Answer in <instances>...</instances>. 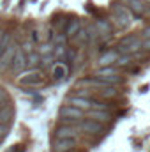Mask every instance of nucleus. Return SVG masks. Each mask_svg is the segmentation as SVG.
Masks as SVG:
<instances>
[{
    "instance_id": "1",
    "label": "nucleus",
    "mask_w": 150,
    "mask_h": 152,
    "mask_svg": "<svg viewBox=\"0 0 150 152\" xmlns=\"http://www.w3.org/2000/svg\"><path fill=\"white\" fill-rule=\"evenodd\" d=\"M134 14L125 5H113L111 7V20L118 28H127L133 21Z\"/></svg>"
},
{
    "instance_id": "2",
    "label": "nucleus",
    "mask_w": 150,
    "mask_h": 152,
    "mask_svg": "<svg viewBox=\"0 0 150 152\" xmlns=\"http://www.w3.org/2000/svg\"><path fill=\"white\" fill-rule=\"evenodd\" d=\"M44 81H46L44 75L39 69L27 71L25 75H21L18 78V85H25V87H39V85H44Z\"/></svg>"
},
{
    "instance_id": "3",
    "label": "nucleus",
    "mask_w": 150,
    "mask_h": 152,
    "mask_svg": "<svg viewBox=\"0 0 150 152\" xmlns=\"http://www.w3.org/2000/svg\"><path fill=\"white\" fill-rule=\"evenodd\" d=\"M120 4L125 5V7L134 14V18H143V16H147L150 12L143 0H120Z\"/></svg>"
},
{
    "instance_id": "4",
    "label": "nucleus",
    "mask_w": 150,
    "mask_h": 152,
    "mask_svg": "<svg viewBox=\"0 0 150 152\" xmlns=\"http://www.w3.org/2000/svg\"><path fill=\"white\" fill-rule=\"evenodd\" d=\"M78 129L83 131V133H90V134H97V133H103L104 131V124L94 120V118H83L78 122Z\"/></svg>"
},
{
    "instance_id": "5",
    "label": "nucleus",
    "mask_w": 150,
    "mask_h": 152,
    "mask_svg": "<svg viewBox=\"0 0 150 152\" xmlns=\"http://www.w3.org/2000/svg\"><path fill=\"white\" fill-rule=\"evenodd\" d=\"M18 50H20V44H18L16 41H12V42L9 44V48L5 50V53L0 57V71H5L7 67H11L12 58H14V55H16Z\"/></svg>"
},
{
    "instance_id": "6",
    "label": "nucleus",
    "mask_w": 150,
    "mask_h": 152,
    "mask_svg": "<svg viewBox=\"0 0 150 152\" xmlns=\"http://www.w3.org/2000/svg\"><path fill=\"white\" fill-rule=\"evenodd\" d=\"M28 67V58H27V53L23 51V50H18L16 51V55H14V58H12V64H11V71L12 73H21V71H25Z\"/></svg>"
},
{
    "instance_id": "7",
    "label": "nucleus",
    "mask_w": 150,
    "mask_h": 152,
    "mask_svg": "<svg viewBox=\"0 0 150 152\" xmlns=\"http://www.w3.org/2000/svg\"><path fill=\"white\" fill-rule=\"evenodd\" d=\"M78 134H79L78 126H62L60 124L55 129V138H73V140H76Z\"/></svg>"
},
{
    "instance_id": "8",
    "label": "nucleus",
    "mask_w": 150,
    "mask_h": 152,
    "mask_svg": "<svg viewBox=\"0 0 150 152\" xmlns=\"http://www.w3.org/2000/svg\"><path fill=\"white\" fill-rule=\"evenodd\" d=\"M76 147V140L73 138H55L53 140V152H67Z\"/></svg>"
},
{
    "instance_id": "9",
    "label": "nucleus",
    "mask_w": 150,
    "mask_h": 152,
    "mask_svg": "<svg viewBox=\"0 0 150 152\" xmlns=\"http://www.w3.org/2000/svg\"><path fill=\"white\" fill-rule=\"evenodd\" d=\"M67 75H69V67L66 62H55L51 66V78L53 80H64Z\"/></svg>"
},
{
    "instance_id": "10",
    "label": "nucleus",
    "mask_w": 150,
    "mask_h": 152,
    "mask_svg": "<svg viewBox=\"0 0 150 152\" xmlns=\"http://www.w3.org/2000/svg\"><path fill=\"white\" fill-rule=\"evenodd\" d=\"M58 113H60V117H69V118H78V120H79L81 117H85V110L67 104V106H62Z\"/></svg>"
},
{
    "instance_id": "11",
    "label": "nucleus",
    "mask_w": 150,
    "mask_h": 152,
    "mask_svg": "<svg viewBox=\"0 0 150 152\" xmlns=\"http://www.w3.org/2000/svg\"><path fill=\"white\" fill-rule=\"evenodd\" d=\"M67 104L76 106V108H81V110H92V101L87 99V97H79V96H71L67 97Z\"/></svg>"
},
{
    "instance_id": "12",
    "label": "nucleus",
    "mask_w": 150,
    "mask_h": 152,
    "mask_svg": "<svg viewBox=\"0 0 150 152\" xmlns=\"http://www.w3.org/2000/svg\"><path fill=\"white\" fill-rule=\"evenodd\" d=\"M118 57H120V53L117 51V50H108L106 53H103L101 57H99V64L104 67V66H115V62L118 60Z\"/></svg>"
},
{
    "instance_id": "13",
    "label": "nucleus",
    "mask_w": 150,
    "mask_h": 152,
    "mask_svg": "<svg viewBox=\"0 0 150 152\" xmlns=\"http://www.w3.org/2000/svg\"><path fill=\"white\" fill-rule=\"evenodd\" d=\"M87 115H88V118H94V120H97V122H101V124L110 122L113 118V115L110 113L108 110H90Z\"/></svg>"
},
{
    "instance_id": "14",
    "label": "nucleus",
    "mask_w": 150,
    "mask_h": 152,
    "mask_svg": "<svg viewBox=\"0 0 150 152\" xmlns=\"http://www.w3.org/2000/svg\"><path fill=\"white\" fill-rule=\"evenodd\" d=\"M83 28V23H81V20H71L67 25H66V36H67V39H74L76 34L79 32Z\"/></svg>"
},
{
    "instance_id": "15",
    "label": "nucleus",
    "mask_w": 150,
    "mask_h": 152,
    "mask_svg": "<svg viewBox=\"0 0 150 152\" xmlns=\"http://www.w3.org/2000/svg\"><path fill=\"white\" fill-rule=\"evenodd\" d=\"M94 25L97 27V30H99L101 37H104V36H111V34H113V27H111V23H110L108 20H97Z\"/></svg>"
},
{
    "instance_id": "16",
    "label": "nucleus",
    "mask_w": 150,
    "mask_h": 152,
    "mask_svg": "<svg viewBox=\"0 0 150 152\" xmlns=\"http://www.w3.org/2000/svg\"><path fill=\"white\" fill-rule=\"evenodd\" d=\"M12 118H14V108H12L11 104L4 106V108L0 110V124H5V126H9Z\"/></svg>"
},
{
    "instance_id": "17",
    "label": "nucleus",
    "mask_w": 150,
    "mask_h": 152,
    "mask_svg": "<svg viewBox=\"0 0 150 152\" xmlns=\"http://www.w3.org/2000/svg\"><path fill=\"white\" fill-rule=\"evenodd\" d=\"M74 42H78V46H85L87 42H90V37H88V32H87V28L83 27L78 34H76V37L73 39Z\"/></svg>"
},
{
    "instance_id": "18",
    "label": "nucleus",
    "mask_w": 150,
    "mask_h": 152,
    "mask_svg": "<svg viewBox=\"0 0 150 152\" xmlns=\"http://www.w3.org/2000/svg\"><path fill=\"white\" fill-rule=\"evenodd\" d=\"M101 99H113L117 96V88L115 87H106V88H99V94H97Z\"/></svg>"
},
{
    "instance_id": "19",
    "label": "nucleus",
    "mask_w": 150,
    "mask_h": 152,
    "mask_svg": "<svg viewBox=\"0 0 150 152\" xmlns=\"http://www.w3.org/2000/svg\"><path fill=\"white\" fill-rule=\"evenodd\" d=\"M111 75H118V67L115 66H104L101 69L95 71V76H111Z\"/></svg>"
},
{
    "instance_id": "20",
    "label": "nucleus",
    "mask_w": 150,
    "mask_h": 152,
    "mask_svg": "<svg viewBox=\"0 0 150 152\" xmlns=\"http://www.w3.org/2000/svg\"><path fill=\"white\" fill-rule=\"evenodd\" d=\"M85 28H87V32H88L90 41H97V39L101 37V34H99V30H97L95 25H85Z\"/></svg>"
},
{
    "instance_id": "21",
    "label": "nucleus",
    "mask_w": 150,
    "mask_h": 152,
    "mask_svg": "<svg viewBox=\"0 0 150 152\" xmlns=\"http://www.w3.org/2000/svg\"><path fill=\"white\" fill-rule=\"evenodd\" d=\"M11 42H12V36H11V34H5L4 39L0 41V57L5 53V50L9 48V44H11Z\"/></svg>"
},
{
    "instance_id": "22",
    "label": "nucleus",
    "mask_w": 150,
    "mask_h": 152,
    "mask_svg": "<svg viewBox=\"0 0 150 152\" xmlns=\"http://www.w3.org/2000/svg\"><path fill=\"white\" fill-rule=\"evenodd\" d=\"M53 48H55V44H53V42H50V44H48V42H44V44H41V46H39V53H41V55L53 53Z\"/></svg>"
},
{
    "instance_id": "23",
    "label": "nucleus",
    "mask_w": 150,
    "mask_h": 152,
    "mask_svg": "<svg viewBox=\"0 0 150 152\" xmlns=\"http://www.w3.org/2000/svg\"><path fill=\"white\" fill-rule=\"evenodd\" d=\"M27 58H28V66H37L39 62H41V53L32 51V53L27 55Z\"/></svg>"
},
{
    "instance_id": "24",
    "label": "nucleus",
    "mask_w": 150,
    "mask_h": 152,
    "mask_svg": "<svg viewBox=\"0 0 150 152\" xmlns=\"http://www.w3.org/2000/svg\"><path fill=\"white\" fill-rule=\"evenodd\" d=\"M51 41H53V44H67V41H69V39H67L66 34H55Z\"/></svg>"
},
{
    "instance_id": "25",
    "label": "nucleus",
    "mask_w": 150,
    "mask_h": 152,
    "mask_svg": "<svg viewBox=\"0 0 150 152\" xmlns=\"http://www.w3.org/2000/svg\"><path fill=\"white\" fill-rule=\"evenodd\" d=\"M7 104H9V96H7V92L4 88H0V110L4 106H7Z\"/></svg>"
},
{
    "instance_id": "26",
    "label": "nucleus",
    "mask_w": 150,
    "mask_h": 152,
    "mask_svg": "<svg viewBox=\"0 0 150 152\" xmlns=\"http://www.w3.org/2000/svg\"><path fill=\"white\" fill-rule=\"evenodd\" d=\"M76 96H79V97H87V99L94 97V94H92L90 88H79V90H76Z\"/></svg>"
},
{
    "instance_id": "27",
    "label": "nucleus",
    "mask_w": 150,
    "mask_h": 152,
    "mask_svg": "<svg viewBox=\"0 0 150 152\" xmlns=\"http://www.w3.org/2000/svg\"><path fill=\"white\" fill-rule=\"evenodd\" d=\"M7 133H9V126L0 124V140H4V138L7 136Z\"/></svg>"
},
{
    "instance_id": "28",
    "label": "nucleus",
    "mask_w": 150,
    "mask_h": 152,
    "mask_svg": "<svg viewBox=\"0 0 150 152\" xmlns=\"http://www.w3.org/2000/svg\"><path fill=\"white\" fill-rule=\"evenodd\" d=\"M21 50H23V51H25L27 55H28V53H32V51H36V50H34V44H32V42H25Z\"/></svg>"
},
{
    "instance_id": "29",
    "label": "nucleus",
    "mask_w": 150,
    "mask_h": 152,
    "mask_svg": "<svg viewBox=\"0 0 150 152\" xmlns=\"http://www.w3.org/2000/svg\"><path fill=\"white\" fill-rule=\"evenodd\" d=\"M141 51H150V39H141Z\"/></svg>"
},
{
    "instance_id": "30",
    "label": "nucleus",
    "mask_w": 150,
    "mask_h": 152,
    "mask_svg": "<svg viewBox=\"0 0 150 152\" xmlns=\"http://www.w3.org/2000/svg\"><path fill=\"white\" fill-rule=\"evenodd\" d=\"M7 152H25V145H20V143L18 145H12Z\"/></svg>"
},
{
    "instance_id": "31",
    "label": "nucleus",
    "mask_w": 150,
    "mask_h": 152,
    "mask_svg": "<svg viewBox=\"0 0 150 152\" xmlns=\"http://www.w3.org/2000/svg\"><path fill=\"white\" fill-rule=\"evenodd\" d=\"M4 36H5V32H4V30H0V41L4 39Z\"/></svg>"
},
{
    "instance_id": "32",
    "label": "nucleus",
    "mask_w": 150,
    "mask_h": 152,
    "mask_svg": "<svg viewBox=\"0 0 150 152\" xmlns=\"http://www.w3.org/2000/svg\"><path fill=\"white\" fill-rule=\"evenodd\" d=\"M67 152H76V151H74V149H73V151H67Z\"/></svg>"
},
{
    "instance_id": "33",
    "label": "nucleus",
    "mask_w": 150,
    "mask_h": 152,
    "mask_svg": "<svg viewBox=\"0 0 150 152\" xmlns=\"http://www.w3.org/2000/svg\"><path fill=\"white\" fill-rule=\"evenodd\" d=\"M143 2H149V4H150V0H143Z\"/></svg>"
}]
</instances>
